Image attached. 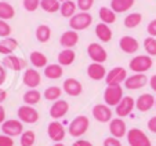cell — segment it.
Masks as SVG:
<instances>
[{"label": "cell", "instance_id": "cell-1", "mask_svg": "<svg viewBox=\"0 0 156 146\" xmlns=\"http://www.w3.org/2000/svg\"><path fill=\"white\" fill-rule=\"evenodd\" d=\"M90 127V120L87 116H77L71 121L68 127V134L73 138H80L87 132Z\"/></svg>", "mask_w": 156, "mask_h": 146}, {"label": "cell", "instance_id": "cell-2", "mask_svg": "<svg viewBox=\"0 0 156 146\" xmlns=\"http://www.w3.org/2000/svg\"><path fill=\"white\" fill-rule=\"evenodd\" d=\"M93 23V15L90 12H76L73 17L69 19V26H71L72 30H84L87 29L90 25Z\"/></svg>", "mask_w": 156, "mask_h": 146}, {"label": "cell", "instance_id": "cell-3", "mask_svg": "<svg viewBox=\"0 0 156 146\" xmlns=\"http://www.w3.org/2000/svg\"><path fill=\"white\" fill-rule=\"evenodd\" d=\"M123 90L122 85H108L106 90L104 91V101L108 106H118L120 103V101L123 99Z\"/></svg>", "mask_w": 156, "mask_h": 146}, {"label": "cell", "instance_id": "cell-4", "mask_svg": "<svg viewBox=\"0 0 156 146\" xmlns=\"http://www.w3.org/2000/svg\"><path fill=\"white\" fill-rule=\"evenodd\" d=\"M127 142L130 146H152L151 139L142 130L131 128L127 131Z\"/></svg>", "mask_w": 156, "mask_h": 146}, {"label": "cell", "instance_id": "cell-5", "mask_svg": "<svg viewBox=\"0 0 156 146\" xmlns=\"http://www.w3.org/2000/svg\"><path fill=\"white\" fill-rule=\"evenodd\" d=\"M153 61L149 55H137L129 62V68L134 73H145L152 68Z\"/></svg>", "mask_w": 156, "mask_h": 146}, {"label": "cell", "instance_id": "cell-6", "mask_svg": "<svg viewBox=\"0 0 156 146\" xmlns=\"http://www.w3.org/2000/svg\"><path fill=\"white\" fill-rule=\"evenodd\" d=\"M17 114H18V120L27 124H35L37 123L39 120V112L33 106H29V105L20 106Z\"/></svg>", "mask_w": 156, "mask_h": 146}, {"label": "cell", "instance_id": "cell-7", "mask_svg": "<svg viewBox=\"0 0 156 146\" xmlns=\"http://www.w3.org/2000/svg\"><path fill=\"white\" fill-rule=\"evenodd\" d=\"M126 79H127L126 69L122 66H116L106 73L105 82L108 85H120L122 83L126 82Z\"/></svg>", "mask_w": 156, "mask_h": 146}, {"label": "cell", "instance_id": "cell-8", "mask_svg": "<svg viewBox=\"0 0 156 146\" xmlns=\"http://www.w3.org/2000/svg\"><path fill=\"white\" fill-rule=\"evenodd\" d=\"M2 131H3V134L14 138V137H18V135H22L24 126H22V121H20V120L10 119V120H6L2 124Z\"/></svg>", "mask_w": 156, "mask_h": 146}, {"label": "cell", "instance_id": "cell-9", "mask_svg": "<svg viewBox=\"0 0 156 146\" xmlns=\"http://www.w3.org/2000/svg\"><path fill=\"white\" fill-rule=\"evenodd\" d=\"M87 54L93 62L97 64H104L108 59V54H106L105 48L101 46L100 43H91L87 47Z\"/></svg>", "mask_w": 156, "mask_h": 146}, {"label": "cell", "instance_id": "cell-10", "mask_svg": "<svg viewBox=\"0 0 156 146\" xmlns=\"http://www.w3.org/2000/svg\"><path fill=\"white\" fill-rule=\"evenodd\" d=\"M47 134H48V138L51 141H54V143H58V142H62L65 138V127L62 126V123H59L58 120H54L48 124L47 127Z\"/></svg>", "mask_w": 156, "mask_h": 146}, {"label": "cell", "instance_id": "cell-11", "mask_svg": "<svg viewBox=\"0 0 156 146\" xmlns=\"http://www.w3.org/2000/svg\"><path fill=\"white\" fill-rule=\"evenodd\" d=\"M148 77L145 76V73H134L131 76H127L126 82H124V87L127 90H140V88L145 87L148 84Z\"/></svg>", "mask_w": 156, "mask_h": 146}, {"label": "cell", "instance_id": "cell-12", "mask_svg": "<svg viewBox=\"0 0 156 146\" xmlns=\"http://www.w3.org/2000/svg\"><path fill=\"white\" fill-rule=\"evenodd\" d=\"M112 113L113 112L111 110V106L106 103H98L93 108V116L100 123H109L112 120Z\"/></svg>", "mask_w": 156, "mask_h": 146}, {"label": "cell", "instance_id": "cell-13", "mask_svg": "<svg viewBox=\"0 0 156 146\" xmlns=\"http://www.w3.org/2000/svg\"><path fill=\"white\" fill-rule=\"evenodd\" d=\"M109 132H111V137H115L118 139L127 135V127L124 120L122 117H116V119L111 120L109 121Z\"/></svg>", "mask_w": 156, "mask_h": 146}, {"label": "cell", "instance_id": "cell-14", "mask_svg": "<svg viewBox=\"0 0 156 146\" xmlns=\"http://www.w3.org/2000/svg\"><path fill=\"white\" fill-rule=\"evenodd\" d=\"M134 108H136V99H133L131 96H123L120 103L115 108V113L118 114V117L123 119V117L129 116Z\"/></svg>", "mask_w": 156, "mask_h": 146}, {"label": "cell", "instance_id": "cell-15", "mask_svg": "<svg viewBox=\"0 0 156 146\" xmlns=\"http://www.w3.org/2000/svg\"><path fill=\"white\" fill-rule=\"evenodd\" d=\"M69 110V103L64 99H58L55 102H53L50 108V116L53 120H59L62 117H65V114Z\"/></svg>", "mask_w": 156, "mask_h": 146}, {"label": "cell", "instance_id": "cell-16", "mask_svg": "<svg viewBox=\"0 0 156 146\" xmlns=\"http://www.w3.org/2000/svg\"><path fill=\"white\" fill-rule=\"evenodd\" d=\"M62 91L66 92L69 96H77V95L82 94L83 85H82V83H80L79 80L71 77V79L64 80V83H62Z\"/></svg>", "mask_w": 156, "mask_h": 146}, {"label": "cell", "instance_id": "cell-17", "mask_svg": "<svg viewBox=\"0 0 156 146\" xmlns=\"http://www.w3.org/2000/svg\"><path fill=\"white\" fill-rule=\"evenodd\" d=\"M2 65L10 70H14V72H20V70L27 68V62H25L24 59H21L20 57H17V55H12V54L4 57Z\"/></svg>", "mask_w": 156, "mask_h": 146}, {"label": "cell", "instance_id": "cell-18", "mask_svg": "<svg viewBox=\"0 0 156 146\" xmlns=\"http://www.w3.org/2000/svg\"><path fill=\"white\" fill-rule=\"evenodd\" d=\"M22 82H24V84L27 87H29L32 90V88H36L40 85L41 76L36 69H25L24 76H22Z\"/></svg>", "mask_w": 156, "mask_h": 146}, {"label": "cell", "instance_id": "cell-19", "mask_svg": "<svg viewBox=\"0 0 156 146\" xmlns=\"http://www.w3.org/2000/svg\"><path fill=\"white\" fill-rule=\"evenodd\" d=\"M119 47L120 50L126 54H134L138 51L140 48V43L136 37L133 36H123V37L119 40Z\"/></svg>", "mask_w": 156, "mask_h": 146}, {"label": "cell", "instance_id": "cell-20", "mask_svg": "<svg viewBox=\"0 0 156 146\" xmlns=\"http://www.w3.org/2000/svg\"><path fill=\"white\" fill-rule=\"evenodd\" d=\"M155 96L152 94H141L136 99V108L140 112H149L155 106Z\"/></svg>", "mask_w": 156, "mask_h": 146}, {"label": "cell", "instance_id": "cell-21", "mask_svg": "<svg viewBox=\"0 0 156 146\" xmlns=\"http://www.w3.org/2000/svg\"><path fill=\"white\" fill-rule=\"evenodd\" d=\"M106 69L104 68L102 64H97V62H91V64L87 66V75L91 80H102L106 77Z\"/></svg>", "mask_w": 156, "mask_h": 146}, {"label": "cell", "instance_id": "cell-22", "mask_svg": "<svg viewBox=\"0 0 156 146\" xmlns=\"http://www.w3.org/2000/svg\"><path fill=\"white\" fill-rule=\"evenodd\" d=\"M77 43H79V35L76 30H66L59 37V44L64 48H73L75 46H77Z\"/></svg>", "mask_w": 156, "mask_h": 146}, {"label": "cell", "instance_id": "cell-23", "mask_svg": "<svg viewBox=\"0 0 156 146\" xmlns=\"http://www.w3.org/2000/svg\"><path fill=\"white\" fill-rule=\"evenodd\" d=\"M95 36L98 37L100 41L108 43V41H111L113 33H112V29L109 28V25L101 22V23H97V26H95Z\"/></svg>", "mask_w": 156, "mask_h": 146}, {"label": "cell", "instance_id": "cell-24", "mask_svg": "<svg viewBox=\"0 0 156 146\" xmlns=\"http://www.w3.org/2000/svg\"><path fill=\"white\" fill-rule=\"evenodd\" d=\"M18 48V41L14 37H6L0 40V54L2 55H11Z\"/></svg>", "mask_w": 156, "mask_h": 146}, {"label": "cell", "instance_id": "cell-25", "mask_svg": "<svg viewBox=\"0 0 156 146\" xmlns=\"http://www.w3.org/2000/svg\"><path fill=\"white\" fill-rule=\"evenodd\" d=\"M64 75V68L59 64H50L44 68V76L50 80H58Z\"/></svg>", "mask_w": 156, "mask_h": 146}, {"label": "cell", "instance_id": "cell-26", "mask_svg": "<svg viewBox=\"0 0 156 146\" xmlns=\"http://www.w3.org/2000/svg\"><path fill=\"white\" fill-rule=\"evenodd\" d=\"M75 59H76V53L73 48H64L58 54V64L61 66H69L75 62Z\"/></svg>", "mask_w": 156, "mask_h": 146}, {"label": "cell", "instance_id": "cell-27", "mask_svg": "<svg viewBox=\"0 0 156 146\" xmlns=\"http://www.w3.org/2000/svg\"><path fill=\"white\" fill-rule=\"evenodd\" d=\"M136 3V0H111V9L119 14V12H126L131 9Z\"/></svg>", "mask_w": 156, "mask_h": 146}, {"label": "cell", "instance_id": "cell-28", "mask_svg": "<svg viewBox=\"0 0 156 146\" xmlns=\"http://www.w3.org/2000/svg\"><path fill=\"white\" fill-rule=\"evenodd\" d=\"M76 9L77 4L72 0H66V2H62L61 3V9H59V12L64 18H69L71 19L75 14H76Z\"/></svg>", "mask_w": 156, "mask_h": 146}, {"label": "cell", "instance_id": "cell-29", "mask_svg": "<svg viewBox=\"0 0 156 146\" xmlns=\"http://www.w3.org/2000/svg\"><path fill=\"white\" fill-rule=\"evenodd\" d=\"M98 15H100L101 22L106 23V25L116 22V12L111 7H101L100 11H98Z\"/></svg>", "mask_w": 156, "mask_h": 146}, {"label": "cell", "instance_id": "cell-30", "mask_svg": "<svg viewBox=\"0 0 156 146\" xmlns=\"http://www.w3.org/2000/svg\"><path fill=\"white\" fill-rule=\"evenodd\" d=\"M29 59H30V64L35 68H46L48 65L47 57L44 55L43 53H40V51H32L29 55Z\"/></svg>", "mask_w": 156, "mask_h": 146}, {"label": "cell", "instance_id": "cell-31", "mask_svg": "<svg viewBox=\"0 0 156 146\" xmlns=\"http://www.w3.org/2000/svg\"><path fill=\"white\" fill-rule=\"evenodd\" d=\"M41 99V94L37 90L32 88V90H28L27 92L24 94V102L25 105H29V106H35L36 103H39Z\"/></svg>", "mask_w": 156, "mask_h": 146}, {"label": "cell", "instance_id": "cell-32", "mask_svg": "<svg viewBox=\"0 0 156 146\" xmlns=\"http://www.w3.org/2000/svg\"><path fill=\"white\" fill-rule=\"evenodd\" d=\"M35 35H36L37 41H40V43H47L51 37V29L48 25H39V26L36 28Z\"/></svg>", "mask_w": 156, "mask_h": 146}, {"label": "cell", "instance_id": "cell-33", "mask_svg": "<svg viewBox=\"0 0 156 146\" xmlns=\"http://www.w3.org/2000/svg\"><path fill=\"white\" fill-rule=\"evenodd\" d=\"M141 21H142V15L140 12H130L129 15H126L123 23L124 26L129 28V29H134L141 23Z\"/></svg>", "mask_w": 156, "mask_h": 146}, {"label": "cell", "instance_id": "cell-34", "mask_svg": "<svg viewBox=\"0 0 156 146\" xmlns=\"http://www.w3.org/2000/svg\"><path fill=\"white\" fill-rule=\"evenodd\" d=\"M15 15V10L7 2H0V19L3 21H9L11 18H14Z\"/></svg>", "mask_w": 156, "mask_h": 146}, {"label": "cell", "instance_id": "cell-35", "mask_svg": "<svg viewBox=\"0 0 156 146\" xmlns=\"http://www.w3.org/2000/svg\"><path fill=\"white\" fill-rule=\"evenodd\" d=\"M40 7L48 14L59 11L61 9V2L59 0H40Z\"/></svg>", "mask_w": 156, "mask_h": 146}, {"label": "cell", "instance_id": "cell-36", "mask_svg": "<svg viewBox=\"0 0 156 146\" xmlns=\"http://www.w3.org/2000/svg\"><path fill=\"white\" fill-rule=\"evenodd\" d=\"M61 95H62V90L59 87H57V85H51V87H48L44 91V98L47 101H53V102L58 101L61 98Z\"/></svg>", "mask_w": 156, "mask_h": 146}, {"label": "cell", "instance_id": "cell-37", "mask_svg": "<svg viewBox=\"0 0 156 146\" xmlns=\"http://www.w3.org/2000/svg\"><path fill=\"white\" fill-rule=\"evenodd\" d=\"M36 141V134L32 131V130H28V131H24L22 135H21V146H33Z\"/></svg>", "mask_w": 156, "mask_h": 146}, {"label": "cell", "instance_id": "cell-38", "mask_svg": "<svg viewBox=\"0 0 156 146\" xmlns=\"http://www.w3.org/2000/svg\"><path fill=\"white\" fill-rule=\"evenodd\" d=\"M144 48L147 51V55L156 57V37H147L144 40Z\"/></svg>", "mask_w": 156, "mask_h": 146}, {"label": "cell", "instance_id": "cell-39", "mask_svg": "<svg viewBox=\"0 0 156 146\" xmlns=\"http://www.w3.org/2000/svg\"><path fill=\"white\" fill-rule=\"evenodd\" d=\"M10 35H11V26L7 23V21L0 19V37L6 39L10 37Z\"/></svg>", "mask_w": 156, "mask_h": 146}, {"label": "cell", "instance_id": "cell-40", "mask_svg": "<svg viewBox=\"0 0 156 146\" xmlns=\"http://www.w3.org/2000/svg\"><path fill=\"white\" fill-rule=\"evenodd\" d=\"M40 7V0H24V9L29 12H33Z\"/></svg>", "mask_w": 156, "mask_h": 146}, {"label": "cell", "instance_id": "cell-41", "mask_svg": "<svg viewBox=\"0 0 156 146\" xmlns=\"http://www.w3.org/2000/svg\"><path fill=\"white\" fill-rule=\"evenodd\" d=\"M93 6H94V0H77V9L80 11L88 12V10H91Z\"/></svg>", "mask_w": 156, "mask_h": 146}, {"label": "cell", "instance_id": "cell-42", "mask_svg": "<svg viewBox=\"0 0 156 146\" xmlns=\"http://www.w3.org/2000/svg\"><path fill=\"white\" fill-rule=\"evenodd\" d=\"M0 146H14V139L6 134H0Z\"/></svg>", "mask_w": 156, "mask_h": 146}, {"label": "cell", "instance_id": "cell-43", "mask_svg": "<svg viewBox=\"0 0 156 146\" xmlns=\"http://www.w3.org/2000/svg\"><path fill=\"white\" fill-rule=\"evenodd\" d=\"M104 146H122V142L120 139H118V138L115 137H108L104 139Z\"/></svg>", "mask_w": 156, "mask_h": 146}, {"label": "cell", "instance_id": "cell-44", "mask_svg": "<svg viewBox=\"0 0 156 146\" xmlns=\"http://www.w3.org/2000/svg\"><path fill=\"white\" fill-rule=\"evenodd\" d=\"M147 32L151 37H156V19H152L147 26Z\"/></svg>", "mask_w": 156, "mask_h": 146}, {"label": "cell", "instance_id": "cell-45", "mask_svg": "<svg viewBox=\"0 0 156 146\" xmlns=\"http://www.w3.org/2000/svg\"><path fill=\"white\" fill-rule=\"evenodd\" d=\"M147 126H148V130H149L151 132H153V134H156V116L151 117V119L148 120Z\"/></svg>", "mask_w": 156, "mask_h": 146}, {"label": "cell", "instance_id": "cell-46", "mask_svg": "<svg viewBox=\"0 0 156 146\" xmlns=\"http://www.w3.org/2000/svg\"><path fill=\"white\" fill-rule=\"evenodd\" d=\"M6 77H7V70L3 65H0V85L3 84L6 82Z\"/></svg>", "mask_w": 156, "mask_h": 146}, {"label": "cell", "instance_id": "cell-47", "mask_svg": "<svg viewBox=\"0 0 156 146\" xmlns=\"http://www.w3.org/2000/svg\"><path fill=\"white\" fill-rule=\"evenodd\" d=\"M72 146H93V143L90 141H86V139H77L76 142H73Z\"/></svg>", "mask_w": 156, "mask_h": 146}, {"label": "cell", "instance_id": "cell-48", "mask_svg": "<svg viewBox=\"0 0 156 146\" xmlns=\"http://www.w3.org/2000/svg\"><path fill=\"white\" fill-rule=\"evenodd\" d=\"M6 121V109L0 105V124H3Z\"/></svg>", "mask_w": 156, "mask_h": 146}, {"label": "cell", "instance_id": "cell-49", "mask_svg": "<svg viewBox=\"0 0 156 146\" xmlns=\"http://www.w3.org/2000/svg\"><path fill=\"white\" fill-rule=\"evenodd\" d=\"M6 99H7V91L0 88V105H2V103H3Z\"/></svg>", "mask_w": 156, "mask_h": 146}, {"label": "cell", "instance_id": "cell-50", "mask_svg": "<svg viewBox=\"0 0 156 146\" xmlns=\"http://www.w3.org/2000/svg\"><path fill=\"white\" fill-rule=\"evenodd\" d=\"M149 85H151V88L156 92V75H153V76L149 79Z\"/></svg>", "mask_w": 156, "mask_h": 146}, {"label": "cell", "instance_id": "cell-51", "mask_svg": "<svg viewBox=\"0 0 156 146\" xmlns=\"http://www.w3.org/2000/svg\"><path fill=\"white\" fill-rule=\"evenodd\" d=\"M53 146H65V145H64V143H61V142H58V143H54Z\"/></svg>", "mask_w": 156, "mask_h": 146}, {"label": "cell", "instance_id": "cell-52", "mask_svg": "<svg viewBox=\"0 0 156 146\" xmlns=\"http://www.w3.org/2000/svg\"><path fill=\"white\" fill-rule=\"evenodd\" d=\"M59 2H61V3H62V2H66V0H59Z\"/></svg>", "mask_w": 156, "mask_h": 146}, {"label": "cell", "instance_id": "cell-53", "mask_svg": "<svg viewBox=\"0 0 156 146\" xmlns=\"http://www.w3.org/2000/svg\"><path fill=\"white\" fill-rule=\"evenodd\" d=\"M155 106H156V102H155Z\"/></svg>", "mask_w": 156, "mask_h": 146}]
</instances>
